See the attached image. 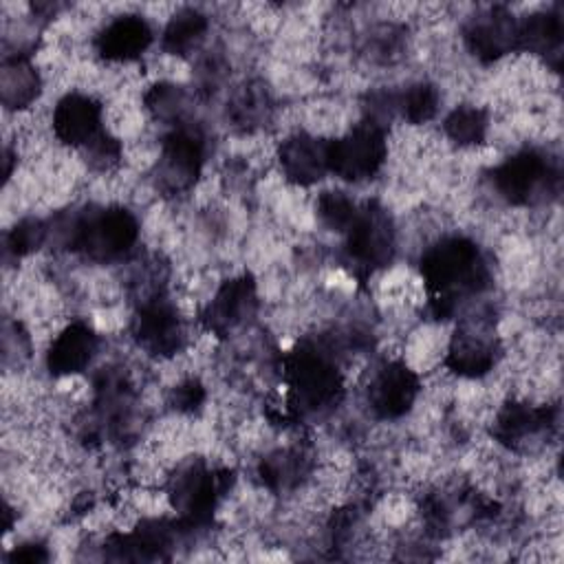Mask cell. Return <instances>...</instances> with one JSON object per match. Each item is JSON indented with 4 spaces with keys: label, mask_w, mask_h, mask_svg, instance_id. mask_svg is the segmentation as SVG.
<instances>
[{
    "label": "cell",
    "mask_w": 564,
    "mask_h": 564,
    "mask_svg": "<svg viewBox=\"0 0 564 564\" xmlns=\"http://www.w3.org/2000/svg\"><path fill=\"white\" fill-rule=\"evenodd\" d=\"M251 304H253V284H251V280L240 278V280L227 282L218 291L216 300L209 304V313H207L209 315L207 317L209 328L223 333V330L236 326L242 319V315L249 311Z\"/></svg>",
    "instance_id": "9a60e30c"
},
{
    "label": "cell",
    "mask_w": 564,
    "mask_h": 564,
    "mask_svg": "<svg viewBox=\"0 0 564 564\" xmlns=\"http://www.w3.org/2000/svg\"><path fill=\"white\" fill-rule=\"evenodd\" d=\"M207 29V20L203 13L194 9H185L172 18V22L165 29L163 44L172 53H185L203 37Z\"/></svg>",
    "instance_id": "ac0fdd59"
},
{
    "label": "cell",
    "mask_w": 564,
    "mask_h": 564,
    "mask_svg": "<svg viewBox=\"0 0 564 564\" xmlns=\"http://www.w3.org/2000/svg\"><path fill=\"white\" fill-rule=\"evenodd\" d=\"M200 401H203V388H200L198 383H194V381L183 383V386L176 390V405H178L181 410H192V408H196Z\"/></svg>",
    "instance_id": "d4e9b609"
},
{
    "label": "cell",
    "mask_w": 564,
    "mask_h": 564,
    "mask_svg": "<svg viewBox=\"0 0 564 564\" xmlns=\"http://www.w3.org/2000/svg\"><path fill=\"white\" fill-rule=\"evenodd\" d=\"M516 33L518 24L511 20V15L500 9H494L485 22H476L469 29L467 42L476 55L498 57L516 44Z\"/></svg>",
    "instance_id": "5bb4252c"
},
{
    "label": "cell",
    "mask_w": 564,
    "mask_h": 564,
    "mask_svg": "<svg viewBox=\"0 0 564 564\" xmlns=\"http://www.w3.org/2000/svg\"><path fill=\"white\" fill-rule=\"evenodd\" d=\"M447 364L458 375L480 377L494 366V346L476 333H460L452 341Z\"/></svg>",
    "instance_id": "2e32d148"
},
{
    "label": "cell",
    "mask_w": 564,
    "mask_h": 564,
    "mask_svg": "<svg viewBox=\"0 0 564 564\" xmlns=\"http://www.w3.org/2000/svg\"><path fill=\"white\" fill-rule=\"evenodd\" d=\"M150 40L152 31L143 18L123 15L104 29L97 46L108 59H132L148 48Z\"/></svg>",
    "instance_id": "4fadbf2b"
},
{
    "label": "cell",
    "mask_w": 564,
    "mask_h": 564,
    "mask_svg": "<svg viewBox=\"0 0 564 564\" xmlns=\"http://www.w3.org/2000/svg\"><path fill=\"white\" fill-rule=\"evenodd\" d=\"M392 251V229L381 209L357 212L348 227V253L361 264H383Z\"/></svg>",
    "instance_id": "5b68a950"
},
{
    "label": "cell",
    "mask_w": 564,
    "mask_h": 564,
    "mask_svg": "<svg viewBox=\"0 0 564 564\" xmlns=\"http://www.w3.org/2000/svg\"><path fill=\"white\" fill-rule=\"evenodd\" d=\"M546 425V410H531L527 405H509L496 423V436L500 441L513 443L527 434Z\"/></svg>",
    "instance_id": "d6986e66"
},
{
    "label": "cell",
    "mask_w": 564,
    "mask_h": 564,
    "mask_svg": "<svg viewBox=\"0 0 564 564\" xmlns=\"http://www.w3.org/2000/svg\"><path fill=\"white\" fill-rule=\"evenodd\" d=\"M200 156L203 148L196 134L187 130L172 132L163 143V154L159 163L163 185L174 192L185 189L198 174Z\"/></svg>",
    "instance_id": "ba28073f"
},
{
    "label": "cell",
    "mask_w": 564,
    "mask_h": 564,
    "mask_svg": "<svg viewBox=\"0 0 564 564\" xmlns=\"http://www.w3.org/2000/svg\"><path fill=\"white\" fill-rule=\"evenodd\" d=\"M317 212L322 216V220L337 231H348V227L352 225L355 216H357V207L350 198H346L341 192H326L319 203H317Z\"/></svg>",
    "instance_id": "7402d4cb"
},
{
    "label": "cell",
    "mask_w": 564,
    "mask_h": 564,
    "mask_svg": "<svg viewBox=\"0 0 564 564\" xmlns=\"http://www.w3.org/2000/svg\"><path fill=\"white\" fill-rule=\"evenodd\" d=\"M562 42V18L560 13H540L527 18L516 33V44L546 53Z\"/></svg>",
    "instance_id": "e0dca14e"
},
{
    "label": "cell",
    "mask_w": 564,
    "mask_h": 564,
    "mask_svg": "<svg viewBox=\"0 0 564 564\" xmlns=\"http://www.w3.org/2000/svg\"><path fill=\"white\" fill-rule=\"evenodd\" d=\"M44 227L42 223L37 220H24L20 223L11 236H9V247L15 251V253H26L31 249H37V245L44 240Z\"/></svg>",
    "instance_id": "cb8c5ba5"
},
{
    "label": "cell",
    "mask_w": 564,
    "mask_h": 564,
    "mask_svg": "<svg viewBox=\"0 0 564 564\" xmlns=\"http://www.w3.org/2000/svg\"><path fill=\"white\" fill-rule=\"evenodd\" d=\"M445 130L458 143H478V141H482L485 130H487L485 112L478 108H469V106L456 108L447 117Z\"/></svg>",
    "instance_id": "44dd1931"
},
{
    "label": "cell",
    "mask_w": 564,
    "mask_h": 564,
    "mask_svg": "<svg viewBox=\"0 0 564 564\" xmlns=\"http://www.w3.org/2000/svg\"><path fill=\"white\" fill-rule=\"evenodd\" d=\"M95 348L97 335L93 333V328L82 322H75L55 337L48 350V368L55 375L79 372L90 361Z\"/></svg>",
    "instance_id": "7c38bea8"
},
{
    "label": "cell",
    "mask_w": 564,
    "mask_h": 564,
    "mask_svg": "<svg viewBox=\"0 0 564 564\" xmlns=\"http://www.w3.org/2000/svg\"><path fill=\"white\" fill-rule=\"evenodd\" d=\"M421 273L436 300L447 302L454 293L474 291L485 278V267L474 242L447 238L421 258Z\"/></svg>",
    "instance_id": "6da1fadb"
},
{
    "label": "cell",
    "mask_w": 564,
    "mask_h": 564,
    "mask_svg": "<svg viewBox=\"0 0 564 564\" xmlns=\"http://www.w3.org/2000/svg\"><path fill=\"white\" fill-rule=\"evenodd\" d=\"M289 379L295 403L306 408H319L333 401L339 390L337 370L311 348H300L289 359Z\"/></svg>",
    "instance_id": "277c9868"
},
{
    "label": "cell",
    "mask_w": 564,
    "mask_h": 564,
    "mask_svg": "<svg viewBox=\"0 0 564 564\" xmlns=\"http://www.w3.org/2000/svg\"><path fill=\"white\" fill-rule=\"evenodd\" d=\"M436 104H438V95L430 84H419L414 88L408 90L405 99H403V115L414 121H427L434 112H436Z\"/></svg>",
    "instance_id": "603a6c76"
},
{
    "label": "cell",
    "mask_w": 564,
    "mask_h": 564,
    "mask_svg": "<svg viewBox=\"0 0 564 564\" xmlns=\"http://www.w3.org/2000/svg\"><path fill=\"white\" fill-rule=\"evenodd\" d=\"M134 333L139 344L156 355H172L181 346L178 317L163 300H154L141 308Z\"/></svg>",
    "instance_id": "30bf717a"
},
{
    "label": "cell",
    "mask_w": 564,
    "mask_h": 564,
    "mask_svg": "<svg viewBox=\"0 0 564 564\" xmlns=\"http://www.w3.org/2000/svg\"><path fill=\"white\" fill-rule=\"evenodd\" d=\"M137 240V220L121 207L84 216L73 231V247L95 260H110L126 253Z\"/></svg>",
    "instance_id": "7a4b0ae2"
},
{
    "label": "cell",
    "mask_w": 564,
    "mask_h": 564,
    "mask_svg": "<svg viewBox=\"0 0 564 564\" xmlns=\"http://www.w3.org/2000/svg\"><path fill=\"white\" fill-rule=\"evenodd\" d=\"M386 159V139L377 123H361L328 143V170L348 181L372 176Z\"/></svg>",
    "instance_id": "3957f363"
},
{
    "label": "cell",
    "mask_w": 564,
    "mask_h": 564,
    "mask_svg": "<svg viewBox=\"0 0 564 564\" xmlns=\"http://www.w3.org/2000/svg\"><path fill=\"white\" fill-rule=\"evenodd\" d=\"M280 163L291 181L313 183L328 170V143L308 134H295L282 143Z\"/></svg>",
    "instance_id": "8fae6325"
},
{
    "label": "cell",
    "mask_w": 564,
    "mask_h": 564,
    "mask_svg": "<svg viewBox=\"0 0 564 564\" xmlns=\"http://www.w3.org/2000/svg\"><path fill=\"white\" fill-rule=\"evenodd\" d=\"M416 390L419 383L414 372L403 364H390L375 377L368 399L375 412L388 419L403 414L412 405Z\"/></svg>",
    "instance_id": "9c48e42d"
},
{
    "label": "cell",
    "mask_w": 564,
    "mask_h": 564,
    "mask_svg": "<svg viewBox=\"0 0 564 564\" xmlns=\"http://www.w3.org/2000/svg\"><path fill=\"white\" fill-rule=\"evenodd\" d=\"M101 108L95 99L86 95H66L55 112H53V128L59 141L68 145H90L99 134Z\"/></svg>",
    "instance_id": "8992f818"
},
{
    "label": "cell",
    "mask_w": 564,
    "mask_h": 564,
    "mask_svg": "<svg viewBox=\"0 0 564 564\" xmlns=\"http://www.w3.org/2000/svg\"><path fill=\"white\" fill-rule=\"evenodd\" d=\"M37 93V75L35 70L22 62L15 59L4 66L2 70V99L9 106H24L29 104Z\"/></svg>",
    "instance_id": "ffe728a7"
},
{
    "label": "cell",
    "mask_w": 564,
    "mask_h": 564,
    "mask_svg": "<svg viewBox=\"0 0 564 564\" xmlns=\"http://www.w3.org/2000/svg\"><path fill=\"white\" fill-rule=\"evenodd\" d=\"M549 178V163L538 152H520L496 170V187L511 203H529Z\"/></svg>",
    "instance_id": "52a82bcc"
}]
</instances>
